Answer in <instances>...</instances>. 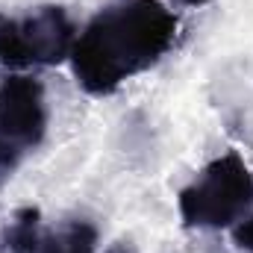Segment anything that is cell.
I'll return each instance as SVG.
<instances>
[{
	"label": "cell",
	"mask_w": 253,
	"mask_h": 253,
	"mask_svg": "<svg viewBox=\"0 0 253 253\" xmlns=\"http://www.w3.org/2000/svg\"><path fill=\"white\" fill-rule=\"evenodd\" d=\"M177 33V18L159 0H112L74 39L71 65L91 94L115 91L124 80L162 59Z\"/></svg>",
	"instance_id": "obj_1"
},
{
	"label": "cell",
	"mask_w": 253,
	"mask_h": 253,
	"mask_svg": "<svg viewBox=\"0 0 253 253\" xmlns=\"http://www.w3.org/2000/svg\"><path fill=\"white\" fill-rule=\"evenodd\" d=\"M253 203V177L239 153L212 159L180 191V215L189 227H230Z\"/></svg>",
	"instance_id": "obj_2"
},
{
	"label": "cell",
	"mask_w": 253,
	"mask_h": 253,
	"mask_svg": "<svg viewBox=\"0 0 253 253\" xmlns=\"http://www.w3.org/2000/svg\"><path fill=\"white\" fill-rule=\"evenodd\" d=\"M74 27L59 6L36 9L24 18H0V62L12 68L53 65L71 56Z\"/></svg>",
	"instance_id": "obj_3"
},
{
	"label": "cell",
	"mask_w": 253,
	"mask_h": 253,
	"mask_svg": "<svg viewBox=\"0 0 253 253\" xmlns=\"http://www.w3.org/2000/svg\"><path fill=\"white\" fill-rule=\"evenodd\" d=\"M47 126L44 88L27 74H15L0 85V165H15L39 147Z\"/></svg>",
	"instance_id": "obj_4"
},
{
	"label": "cell",
	"mask_w": 253,
	"mask_h": 253,
	"mask_svg": "<svg viewBox=\"0 0 253 253\" xmlns=\"http://www.w3.org/2000/svg\"><path fill=\"white\" fill-rule=\"evenodd\" d=\"M97 230L88 221H68L50 236H42L36 253H94Z\"/></svg>",
	"instance_id": "obj_5"
},
{
	"label": "cell",
	"mask_w": 253,
	"mask_h": 253,
	"mask_svg": "<svg viewBox=\"0 0 253 253\" xmlns=\"http://www.w3.org/2000/svg\"><path fill=\"white\" fill-rule=\"evenodd\" d=\"M6 242L15 253H36L42 245V233H39V212L36 209H21L6 233Z\"/></svg>",
	"instance_id": "obj_6"
},
{
	"label": "cell",
	"mask_w": 253,
	"mask_h": 253,
	"mask_svg": "<svg viewBox=\"0 0 253 253\" xmlns=\"http://www.w3.org/2000/svg\"><path fill=\"white\" fill-rule=\"evenodd\" d=\"M233 239H236V245H239L242 251L253 253V215L242 218V221H236V227H233Z\"/></svg>",
	"instance_id": "obj_7"
}]
</instances>
